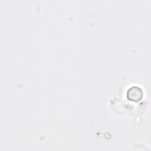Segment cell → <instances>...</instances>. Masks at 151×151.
<instances>
[{
	"label": "cell",
	"mask_w": 151,
	"mask_h": 151,
	"mask_svg": "<svg viewBox=\"0 0 151 151\" xmlns=\"http://www.w3.org/2000/svg\"><path fill=\"white\" fill-rule=\"evenodd\" d=\"M143 96L142 90L137 87H133L130 88L127 92V98L132 101H139Z\"/></svg>",
	"instance_id": "6da1fadb"
}]
</instances>
